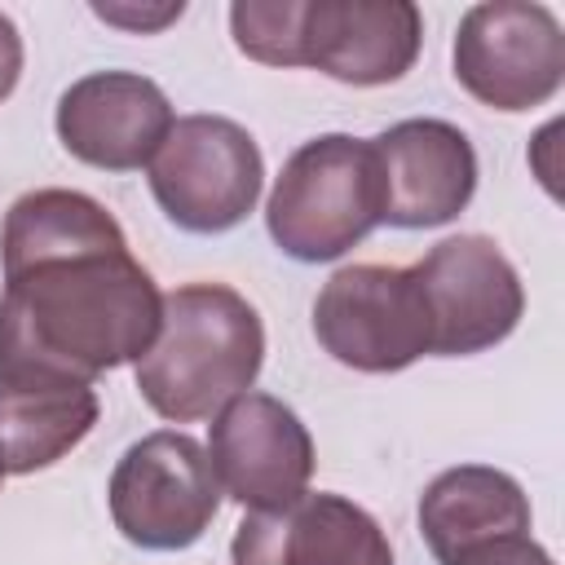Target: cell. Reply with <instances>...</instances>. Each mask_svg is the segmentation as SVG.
<instances>
[{
	"label": "cell",
	"instance_id": "6da1fadb",
	"mask_svg": "<svg viewBox=\"0 0 565 565\" xmlns=\"http://www.w3.org/2000/svg\"><path fill=\"white\" fill-rule=\"evenodd\" d=\"M0 380L93 384L141 362L163 291L128 252L119 221L79 190H31L0 225Z\"/></svg>",
	"mask_w": 565,
	"mask_h": 565
},
{
	"label": "cell",
	"instance_id": "7a4b0ae2",
	"mask_svg": "<svg viewBox=\"0 0 565 565\" xmlns=\"http://www.w3.org/2000/svg\"><path fill=\"white\" fill-rule=\"evenodd\" d=\"M260 362V313L225 282H185L163 296L159 335L137 362V388L154 415L194 424L243 397Z\"/></svg>",
	"mask_w": 565,
	"mask_h": 565
},
{
	"label": "cell",
	"instance_id": "3957f363",
	"mask_svg": "<svg viewBox=\"0 0 565 565\" xmlns=\"http://www.w3.org/2000/svg\"><path fill=\"white\" fill-rule=\"evenodd\" d=\"M380 203L384 199L371 141L322 132L291 150L282 163L265 203V225L278 252L300 265H318L358 247L380 225Z\"/></svg>",
	"mask_w": 565,
	"mask_h": 565
},
{
	"label": "cell",
	"instance_id": "277c9868",
	"mask_svg": "<svg viewBox=\"0 0 565 565\" xmlns=\"http://www.w3.org/2000/svg\"><path fill=\"white\" fill-rule=\"evenodd\" d=\"M150 194L185 234H225L247 221L265 185L252 132L225 115H185L154 150Z\"/></svg>",
	"mask_w": 565,
	"mask_h": 565
},
{
	"label": "cell",
	"instance_id": "5b68a950",
	"mask_svg": "<svg viewBox=\"0 0 565 565\" xmlns=\"http://www.w3.org/2000/svg\"><path fill=\"white\" fill-rule=\"evenodd\" d=\"M106 499L115 530L132 547L181 552L207 534L221 508V486L207 450L190 433L159 428L119 455Z\"/></svg>",
	"mask_w": 565,
	"mask_h": 565
},
{
	"label": "cell",
	"instance_id": "8992f818",
	"mask_svg": "<svg viewBox=\"0 0 565 565\" xmlns=\"http://www.w3.org/2000/svg\"><path fill=\"white\" fill-rule=\"evenodd\" d=\"M318 344L353 371L388 375L433 353V322L415 269L344 265L313 300Z\"/></svg>",
	"mask_w": 565,
	"mask_h": 565
},
{
	"label": "cell",
	"instance_id": "52a82bcc",
	"mask_svg": "<svg viewBox=\"0 0 565 565\" xmlns=\"http://www.w3.org/2000/svg\"><path fill=\"white\" fill-rule=\"evenodd\" d=\"M455 79L490 110H530L556 97L565 79V35L547 4H472L455 31Z\"/></svg>",
	"mask_w": 565,
	"mask_h": 565
},
{
	"label": "cell",
	"instance_id": "ba28073f",
	"mask_svg": "<svg viewBox=\"0 0 565 565\" xmlns=\"http://www.w3.org/2000/svg\"><path fill=\"white\" fill-rule=\"evenodd\" d=\"M411 269L428 305L437 358H468L494 349L516 331L525 313L521 274L486 234L441 238Z\"/></svg>",
	"mask_w": 565,
	"mask_h": 565
},
{
	"label": "cell",
	"instance_id": "9c48e42d",
	"mask_svg": "<svg viewBox=\"0 0 565 565\" xmlns=\"http://www.w3.org/2000/svg\"><path fill=\"white\" fill-rule=\"evenodd\" d=\"M424 44L411 0H296L291 66H313L340 84L375 88L402 79Z\"/></svg>",
	"mask_w": 565,
	"mask_h": 565
},
{
	"label": "cell",
	"instance_id": "30bf717a",
	"mask_svg": "<svg viewBox=\"0 0 565 565\" xmlns=\"http://www.w3.org/2000/svg\"><path fill=\"white\" fill-rule=\"evenodd\" d=\"M207 459L221 494L247 512H274L309 490L313 437L287 402L269 393H243L216 411Z\"/></svg>",
	"mask_w": 565,
	"mask_h": 565
},
{
	"label": "cell",
	"instance_id": "8fae6325",
	"mask_svg": "<svg viewBox=\"0 0 565 565\" xmlns=\"http://www.w3.org/2000/svg\"><path fill=\"white\" fill-rule=\"evenodd\" d=\"M380 225L433 230L455 221L477 190V150L463 128L446 119H402L375 141Z\"/></svg>",
	"mask_w": 565,
	"mask_h": 565
},
{
	"label": "cell",
	"instance_id": "7c38bea8",
	"mask_svg": "<svg viewBox=\"0 0 565 565\" xmlns=\"http://www.w3.org/2000/svg\"><path fill=\"white\" fill-rule=\"evenodd\" d=\"M57 141L88 168L132 172L154 159L177 115L168 93L137 71H93L57 97Z\"/></svg>",
	"mask_w": 565,
	"mask_h": 565
},
{
	"label": "cell",
	"instance_id": "4fadbf2b",
	"mask_svg": "<svg viewBox=\"0 0 565 565\" xmlns=\"http://www.w3.org/2000/svg\"><path fill=\"white\" fill-rule=\"evenodd\" d=\"M234 565H393L380 521L344 494H300L274 512H247L230 543Z\"/></svg>",
	"mask_w": 565,
	"mask_h": 565
},
{
	"label": "cell",
	"instance_id": "5bb4252c",
	"mask_svg": "<svg viewBox=\"0 0 565 565\" xmlns=\"http://www.w3.org/2000/svg\"><path fill=\"white\" fill-rule=\"evenodd\" d=\"M419 534L428 552L441 565H450L455 556L481 543L530 534V499L521 481L508 477L503 468L459 463L437 472L419 494Z\"/></svg>",
	"mask_w": 565,
	"mask_h": 565
},
{
	"label": "cell",
	"instance_id": "9a60e30c",
	"mask_svg": "<svg viewBox=\"0 0 565 565\" xmlns=\"http://www.w3.org/2000/svg\"><path fill=\"white\" fill-rule=\"evenodd\" d=\"M97 415L93 384L0 380V468L13 477L53 468L93 433Z\"/></svg>",
	"mask_w": 565,
	"mask_h": 565
},
{
	"label": "cell",
	"instance_id": "2e32d148",
	"mask_svg": "<svg viewBox=\"0 0 565 565\" xmlns=\"http://www.w3.org/2000/svg\"><path fill=\"white\" fill-rule=\"evenodd\" d=\"M450 565H556V561H552L547 547H539L530 534H512V539L481 543V547L455 556Z\"/></svg>",
	"mask_w": 565,
	"mask_h": 565
},
{
	"label": "cell",
	"instance_id": "e0dca14e",
	"mask_svg": "<svg viewBox=\"0 0 565 565\" xmlns=\"http://www.w3.org/2000/svg\"><path fill=\"white\" fill-rule=\"evenodd\" d=\"M93 13L102 18V22H115V26H124V31H141V35H150V31H163L168 22H177L181 13H185V4L177 0V4H154V9H137V4H93Z\"/></svg>",
	"mask_w": 565,
	"mask_h": 565
},
{
	"label": "cell",
	"instance_id": "ac0fdd59",
	"mask_svg": "<svg viewBox=\"0 0 565 565\" xmlns=\"http://www.w3.org/2000/svg\"><path fill=\"white\" fill-rule=\"evenodd\" d=\"M18 75H22V35H18L13 18L0 13V102L18 88Z\"/></svg>",
	"mask_w": 565,
	"mask_h": 565
},
{
	"label": "cell",
	"instance_id": "d6986e66",
	"mask_svg": "<svg viewBox=\"0 0 565 565\" xmlns=\"http://www.w3.org/2000/svg\"><path fill=\"white\" fill-rule=\"evenodd\" d=\"M0 477H4V468H0Z\"/></svg>",
	"mask_w": 565,
	"mask_h": 565
}]
</instances>
